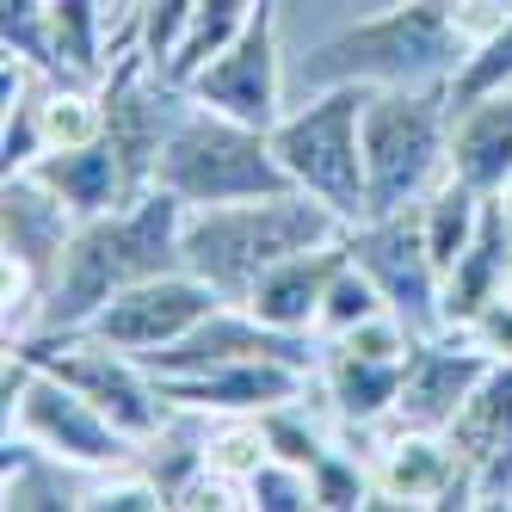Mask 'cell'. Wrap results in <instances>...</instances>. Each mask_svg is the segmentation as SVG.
<instances>
[{
	"label": "cell",
	"mask_w": 512,
	"mask_h": 512,
	"mask_svg": "<svg viewBox=\"0 0 512 512\" xmlns=\"http://www.w3.org/2000/svg\"><path fill=\"white\" fill-rule=\"evenodd\" d=\"M371 315H389V303H383L377 278L364 272L358 260H346V266L334 272V284H327V303H321V321H315V340H340V334H352V327H364Z\"/></svg>",
	"instance_id": "484cf974"
},
{
	"label": "cell",
	"mask_w": 512,
	"mask_h": 512,
	"mask_svg": "<svg viewBox=\"0 0 512 512\" xmlns=\"http://www.w3.org/2000/svg\"><path fill=\"white\" fill-rule=\"evenodd\" d=\"M494 87H512V19L469 50L463 75L451 81V99H475V93H494Z\"/></svg>",
	"instance_id": "4dcf8cb0"
},
{
	"label": "cell",
	"mask_w": 512,
	"mask_h": 512,
	"mask_svg": "<svg viewBox=\"0 0 512 512\" xmlns=\"http://www.w3.org/2000/svg\"><path fill=\"white\" fill-rule=\"evenodd\" d=\"M469 506H512V364H494L469 408L451 420Z\"/></svg>",
	"instance_id": "5bb4252c"
},
{
	"label": "cell",
	"mask_w": 512,
	"mask_h": 512,
	"mask_svg": "<svg viewBox=\"0 0 512 512\" xmlns=\"http://www.w3.org/2000/svg\"><path fill=\"white\" fill-rule=\"evenodd\" d=\"M371 475H377V506H469L451 432L389 420L383 432H371Z\"/></svg>",
	"instance_id": "4fadbf2b"
},
{
	"label": "cell",
	"mask_w": 512,
	"mask_h": 512,
	"mask_svg": "<svg viewBox=\"0 0 512 512\" xmlns=\"http://www.w3.org/2000/svg\"><path fill=\"white\" fill-rule=\"evenodd\" d=\"M500 198V216H506V235H512V179H506V192H494Z\"/></svg>",
	"instance_id": "836d02e7"
},
{
	"label": "cell",
	"mask_w": 512,
	"mask_h": 512,
	"mask_svg": "<svg viewBox=\"0 0 512 512\" xmlns=\"http://www.w3.org/2000/svg\"><path fill=\"white\" fill-rule=\"evenodd\" d=\"M494 371V358L475 346L469 334L445 327V334H420L401 371V401H395V426H426V432H451V420L469 408V395L482 389Z\"/></svg>",
	"instance_id": "7c38bea8"
},
{
	"label": "cell",
	"mask_w": 512,
	"mask_h": 512,
	"mask_svg": "<svg viewBox=\"0 0 512 512\" xmlns=\"http://www.w3.org/2000/svg\"><path fill=\"white\" fill-rule=\"evenodd\" d=\"M457 334H469L494 364H512V284L500 290V297H488L482 309H475V315L457 327Z\"/></svg>",
	"instance_id": "1f68e13d"
},
{
	"label": "cell",
	"mask_w": 512,
	"mask_h": 512,
	"mask_svg": "<svg viewBox=\"0 0 512 512\" xmlns=\"http://www.w3.org/2000/svg\"><path fill=\"white\" fill-rule=\"evenodd\" d=\"M401 371H408V358H377V352H358L340 340H321L315 395L340 420V432H383L401 401Z\"/></svg>",
	"instance_id": "2e32d148"
},
{
	"label": "cell",
	"mask_w": 512,
	"mask_h": 512,
	"mask_svg": "<svg viewBox=\"0 0 512 512\" xmlns=\"http://www.w3.org/2000/svg\"><path fill=\"white\" fill-rule=\"evenodd\" d=\"M377 87H309L290 112L272 124V149L290 173V186L340 210L346 223L371 216V186H364V105Z\"/></svg>",
	"instance_id": "277c9868"
},
{
	"label": "cell",
	"mask_w": 512,
	"mask_h": 512,
	"mask_svg": "<svg viewBox=\"0 0 512 512\" xmlns=\"http://www.w3.org/2000/svg\"><path fill=\"white\" fill-rule=\"evenodd\" d=\"M216 303H229V297H216V290L198 278V272H161V278H142L130 284L124 297H112L93 321H87V334L99 340H112L136 358H155L161 346H173L179 334H192V327L216 309Z\"/></svg>",
	"instance_id": "8fae6325"
},
{
	"label": "cell",
	"mask_w": 512,
	"mask_h": 512,
	"mask_svg": "<svg viewBox=\"0 0 512 512\" xmlns=\"http://www.w3.org/2000/svg\"><path fill=\"white\" fill-rule=\"evenodd\" d=\"M7 346H25L44 371H56L68 389H81L105 420H118L136 445H142V438H155L173 420L167 383L136 352L87 334V327H75V334H31V340H7Z\"/></svg>",
	"instance_id": "ba28073f"
},
{
	"label": "cell",
	"mask_w": 512,
	"mask_h": 512,
	"mask_svg": "<svg viewBox=\"0 0 512 512\" xmlns=\"http://www.w3.org/2000/svg\"><path fill=\"white\" fill-rule=\"evenodd\" d=\"M266 457H272V445H266L260 414L210 420V469H216V475H229V482H241V488H247V475L260 469Z\"/></svg>",
	"instance_id": "83f0119b"
},
{
	"label": "cell",
	"mask_w": 512,
	"mask_h": 512,
	"mask_svg": "<svg viewBox=\"0 0 512 512\" xmlns=\"http://www.w3.org/2000/svg\"><path fill=\"white\" fill-rule=\"evenodd\" d=\"M346 229L352 223L340 210H327L297 186L241 198V204H204V210H186V272H198L216 297L247 303L272 266L321 241H340Z\"/></svg>",
	"instance_id": "3957f363"
},
{
	"label": "cell",
	"mask_w": 512,
	"mask_h": 512,
	"mask_svg": "<svg viewBox=\"0 0 512 512\" xmlns=\"http://www.w3.org/2000/svg\"><path fill=\"white\" fill-rule=\"evenodd\" d=\"M482 216H488V192H475L469 179L445 173L438 186L420 198V229H426V247H432V260L438 266H457V253L475 241V229H482Z\"/></svg>",
	"instance_id": "603a6c76"
},
{
	"label": "cell",
	"mask_w": 512,
	"mask_h": 512,
	"mask_svg": "<svg viewBox=\"0 0 512 512\" xmlns=\"http://www.w3.org/2000/svg\"><path fill=\"white\" fill-rule=\"evenodd\" d=\"M352 235V229H346ZM321 241L309 253H290L284 266H272L260 278V290L247 297L253 315H266L272 327H284V334H315L321 321V303H327V284H334V272L352 260V241Z\"/></svg>",
	"instance_id": "d6986e66"
},
{
	"label": "cell",
	"mask_w": 512,
	"mask_h": 512,
	"mask_svg": "<svg viewBox=\"0 0 512 512\" xmlns=\"http://www.w3.org/2000/svg\"><path fill=\"white\" fill-rule=\"evenodd\" d=\"M469 50L475 44L451 0H395L321 38L303 56V87H451Z\"/></svg>",
	"instance_id": "7a4b0ae2"
},
{
	"label": "cell",
	"mask_w": 512,
	"mask_h": 512,
	"mask_svg": "<svg viewBox=\"0 0 512 512\" xmlns=\"http://www.w3.org/2000/svg\"><path fill=\"white\" fill-rule=\"evenodd\" d=\"M87 488H93V469H75L38 445H25V438H7V475H0V506L7 512H62V506L81 512Z\"/></svg>",
	"instance_id": "7402d4cb"
},
{
	"label": "cell",
	"mask_w": 512,
	"mask_h": 512,
	"mask_svg": "<svg viewBox=\"0 0 512 512\" xmlns=\"http://www.w3.org/2000/svg\"><path fill=\"white\" fill-rule=\"evenodd\" d=\"M75 229H81V216L56 192H44L31 173H7V192H0V260L38 272L50 290V278L62 266V247Z\"/></svg>",
	"instance_id": "e0dca14e"
},
{
	"label": "cell",
	"mask_w": 512,
	"mask_h": 512,
	"mask_svg": "<svg viewBox=\"0 0 512 512\" xmlns=\"http://www.w3.org/2000/svg\"><path fill=\"white\" fill-rule=\"evenodd\" d=\"M38 130H44V155L99 142L105 136V87L75 81V75H50V87L38 99Z\"/></svg>",
	"instance_id": "cb8c5ba5"
},
{
	"label": "cell",
	"mask_w": 512,
	"mask_h": 512,
	"mask_svg": "<svg viewBox=\"0 0 512 512\" xmlns=\"http://www.w3.org/2000/svg\"><path fill=\"white\" fill-rule=\"evenodd\" d=\"M186 93L210 112H229L241 124H260L272 130L290 105H284V62H278V0H266L260 13L247 19V31L216 56L204 62L198 75L186 81Z\"/></svg>",
	"instance_id": "30bf717a"
},
{
	"label": "cell",
	"mask_w": 512,
	"mask_h": 512,
	"mask_svg": "<svg viewBox=\"0 0 512 512\" xmlns=\"http://www.w3.org/2000/svg\"><path fill=\"white\" fill-rule=\"evenodd\" d=\"M31 179H38L44 192H56L68 210L81 216H105V210H118L124 198H136L130 186V173H124V155L112 149V136H99V142H81V149H50L25 167Z\"/></svg>",
	"instance_id": "ffe728a7"
},
{
	"label": "cell",
	"mask_w": 512,
	"mask_h": 512,
	"mask_svg": "<svg viewBox=\"0 0 512 512\" xmlns=\"http://www.w3.org/2000/svg\"><path fill=\"white\" fill-rule=\"evenodd\" d=\"M192 13H198V0H136V50L149 56L161 75L173 68L179 44H186Z\"/></svg>",
	"instance_id": "f1b7e54d"
},
{
	"label": "cell",
	"mask_w": 512,
	"mask_h": 512,
	"mask_svg": "<svg viewBox=\"0 0 512 512\" xmlns=\"http://www.w3.org/2000/svg\"><path fill=\"white\" fill-rule=\"evenodd\" d=\"M346 241H352V260L377 278L389 315H401L414 334H445V266L426 247L420 204L364 216V223H352Z\"/></svg>",
	"instance_id": "9c48e42d"
},
{
	"label": "cell",
	"mask_w": 512,
	"mask_h": 512,
	"mask_svg": "<svg viewBox=\"0 0 512 512\" xmlns=\"http://www.w3.org/2000/svg\"><path fill=\"white\" fill-rule=\"evenodd\" d=\"M260 7H266V0H198L192 31H186V44H179V56H173V68H167V75H173L179 87H186V81L198 75L204 62H216V56H223V50L241 38V31H247V19L260 13Z\"/></svg>",
	"instance_id": "d4e9b609"
},
{
	"label": "cell",
	"mask_w": 512,
	"mask_h": 512,
	"mask_svg": "<svg viewBox=\"0 0 512 512\" xmlns=\"http://www.w3.org/2000/svg\"><path fill=\"white\" fill-rule=\"evenodd\" d=\"M155 186L173 192L186 210H204V204H241V198L290 192V173L272 149V130L241 124L229 112H210V105L192 99V112L179 118V130L161 149Z\"/></svg>",
	"instance_id": "5b68a950"
},
{
	"label": "cell",
	"mask_w": 512,
	"mask_h": 512,
	"mask_svg": "<svg viewBox=\"0 0 512 512\" xmlns=\"http://www.w3.org/2000/svg\"><path fill=\"white\" fill-rule=\"evenodd\" d=\"M0 401H7V438H25L75 469H124L136 463V438L105 420L81 389H68L56 371H44L25 346H7V377H0Z\"/></svg>",
	"instance_id": "52a82bcc"
},
{
	"label": "cell",
	"mask_w": 512,
	"mask_h": 512,
	"mask_svg": "<svg viewBox=\"0 0 512 512\" xmlns=\"http://www.w3.org/2000/svg\"><path fill=\"white\" fill-rule=\"evenodd\" d=\"M309 506H315L309 469L284 463V457H266L247 475V512H309Z\"/></svg>",
	"instance_id": "f546056e"
},
{
	"label": "cell",
	"mask_w": 512,
	"mask_h": 512,
	"mask_svg": "<svg viewBox=\"0 0 512 512\" xmlns=\"http://www.w3.org/2000/svg\"><path fill=\"white\" fill-rule=\"evenodd\" d=\"M451 173L475 192H506L512 179V87L451 99Z\"/></svg>",
	"instance_id": "ac0fdd59"
},
{
	"label": "cell",
	"mask_w": 512,
	"mask_h": 512,
	"mask_svg": "<svg viewBox=\"0 0 512 512\" xmlns=\"http://www.w3.org/2000/svg\"><path fill=\"white\" fill-rule=\"evenodd\" d=\"M309 482H315V506L321 512H352V506H377V475H371V457H358L346 445H334L315 469H309Z\"/></svg>",
	"instance_id": "4316f807"
},
{
	"label": "cell",
	"mask_w": 512,
	"mask_h": 512,
	"mask_svg": "<svg viewBox=\"0 0 512 512\" xmlns=\"http://www.w3.org/2000/svg\"><path fill=\"white\" fill-rule=\"evenodd\" d=\"M179 266H186V204L161 186H149V192L124 198L118 210L87 216V223L68 235L62 266H56L50 297H44L38 334H75V327H87L112 297H124L130 284L179 272Z\"/></svg>",
	"instance_id": "6da1fadb"
},
{
	"label": "cell",
	"mask_w": 512,
	"mask_h": 512,
	"mask_svg": "<svg viewBox=\"0 0 512 512\" xmlns=\"http://www.w3.org/2000/svg\"><path fill=\"white\" fill-rule=\"evenodd\" d=\"M512 284V235H506V216H500V198H488V216L475 241L457 253V266L445 272V327H463L488 297Z\"/></svg>",
	"instance_id": "44dd1931"
},
{
	"label": "cell",
	"mask_w": 512,
	"mask_h": 512,
	"mask_svg": "<svg viewBox=\"0 0 512 512\" xmlns=\"http://www.w3.org/2000/svg\"><path fill=\"white\" fill-rule=\"evenodd\" d=\"M451 7H457V25L469 31V44L494 38V31L512 19V0H451Z\"/></svg>",
	"instance_id": "d6a6232c"
},
{
	"label": "cell",
	"mask_w": 512,
	"mask_h": 512,
	"mask_svg": "<svg viewBox=\"0 0 512 512\" xmlns=\"http://www.w3.org/2000/svg\"><path fill=\"white\" fill-rule=\"evenodd\" d=\"M309 383H315L309 364L241 358V364H223V371H204V377H173L167 395H173V408H192L204 420H241V414H266L278 401L309 395Z\"/></svg>",
	"instance_id": "9a60e30c"
},
{
	"label": "cell",
	"mask_w": 512,
	"mask_h": 512,
	"mask_svg": "<svg viewBox=\"0 0 512 512\" xmlns=\"http://www.w3.org/2000/svg\"><path fill=\"white\" fill-rule=\"evenodd\" d=\"M451 173V87H377L364 105L371 216L420 204Z\"/></svg>",
	"instance_id": "8992f818"
}]
</instances>
